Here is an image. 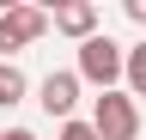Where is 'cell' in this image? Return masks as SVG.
Returning a JSON list of instances; mask_svg holds the SVG:
<instances>
[{"mask_svg": "<svg viewBox=\"0 0 146 140\" xmlns=\"http://www.w3.org/2000/svg\"><path fill=\"white\" fill-rule=\"evenodd\" d=\"M73 73L91 79V85H104V92H116V79H128V49L98 31L91 43H79V67H73Z\"/></svg>", "mask_w": 146, "mask_h": 140, "instance_id": "cell-1", "label": "cell"}, {"mask_svg": "<svg viewBox=\"0 0 146 140\" xmlns=\"http://www.w3.org/2000/svg\"><path fill=\"white\" fill-rule=\"evenodd\" d=\"M91 128L104 140H134L140 134V110H134V92H104L98 110H91Z\"/></svg>", "mask_w": 146, "mask_h": 140, "instance_id": "cell-2", "label": "cell"}, {"mask_svg": "<svg viewBox=\"0 0 146 140\" xmlns=\"http://www.w3.org/2000/svg\"><path fill=\"white\" fill-rule=\"evenodd\" d=\"M49 31V12H36V6H12V12H0V55H18L25 43H36Z\"/></svg>", "mask_w": 146, "mask_h": 140, "instance_id": "cell-3", "label": "cell"}, {"mask_svg": "<svg viewBox=\"0 0 146 140\" xmlns=\"http://www.w3.org/2000/svg\"><path fill=\"white\" fill-rule=\"evenodd\" d=\"M36 104L55 116V122H73V104H79V73H49L36 85Z\"/></svg>", "mask_w": 146, "mask_h": 140, "instance_id": "cell-4", "label": "cell"}, {"mask_svg": "<svg viewBox=\"0 0 146 140\" xmlns=\"http://www.w3.org/2000/svg\"><path fill=\"white\" fill-rule=\"evenodd\" d=\"M55 31L91 43V37H98V6H91V0H67V6H55Z\"/></svg>", "mask_w": 146, "mask_h": 140, "instance_id": "cell-5", "label": "cell"}, {"mask_svg": "<svg viewBox=\"0 0 146 140\" xmlns=\"http://www.w3.org/2000/svg\"><path fill=\"white\" fill-rule=\"evenodd\" d=\"M12 104H25V73L12 61H0V110H12Z\"/></svg>", "mask_w": 146, "mask_h": 140, "instance_id": "cell-6", "label": "cell"}, {"mask_svg": "<svg viewBox=\"0 0 146 140\" xmlns=\"http://www.w3.org/2000/svg\"><path fill=\"white\" fill-rule=\"evenodd\" d=\"M128 92L146 98V43H140V49H128Z\"/></svg>", "mask_w": 146, "mask_h": 140, "instance_id": "cell-7", "label": "cell"}, {"mask_svg": "<svg viewBox=\"0 0 146 140\" xmlns=\"http://www.w3.org/2000/svg\"><path fill=\"white\" fill-rule=\"evenodd\" d=\"M61 140H104L91 122H61Z\"/></svg>", "mask_w": 146, "mask_h": 140, "instance_id": "cell-8", "label": "cell"}, {"mask_svg": "<svg viewBox=\"0 0 146 140\" xmlns=\"http://www.w3.org/2000/svg\"><path fill=\"white\" fill-rule=\"evenodd\" d=\"M128 19H134V25H146V0H128Z\"/></svg>", "mask_w": 146, "mask_h": 140, "instance_id": "cell-9", "label": "cell"}, {"mask_svg": "<svg viewBox=\"0 0 146 140\" xmlns=\"http://www.w3.org/2000/svg\"><path fill=\"white\" fill-rule=\"evenodd\" d=\"M0 140H36L31 128H6V134H0Z\"/></svg>", "mask_w": 146, "mask_h": 140, "instance_id": "cell-10", "label": "cell"}]
</instances>
